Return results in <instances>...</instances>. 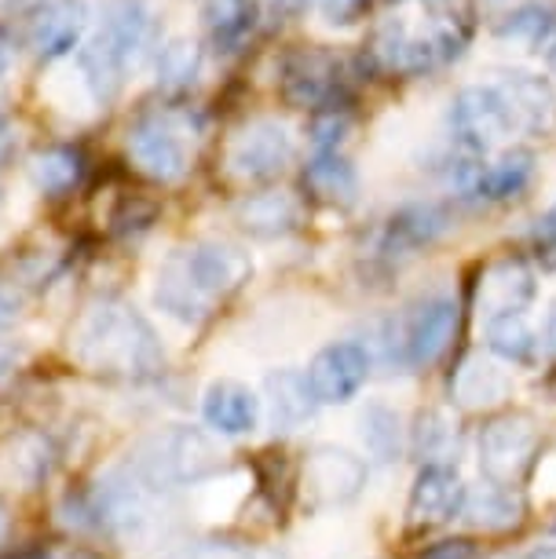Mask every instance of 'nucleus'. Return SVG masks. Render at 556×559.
<instances>
[{
    "mask_svg": "<svg viewBox=\"0 0 556 559\" xmlns=\"http://www.w3.org/2000/svg\"><path fill=\"white\" fill-rule=\"evenodd\" d=\"M487 347L512 366H531L539 358L542 336L531 330L528 314H501V319L484 322Z\"/></svg>",
    "mask_w": 556,
    "mask_h": 559,
    "instance_id": "bb28decb",
    "label": "nucleus"
},
{
    "mask_svg": "<svg viewBox=\"0 0 556 559\" xmlns=\"http://www.w3.org/2000/svg\"><path fill=\"white\" fill-rule=\"evenodd\" d=\"M308 4H311V0H271V8L282 12V15H300Z\"/></svg>",
    "mask_w": 556,
    "mask_h": 559,
    "instance_id": "58836bf2",
    "label": "nucleus"
},
{
    "mask_svg": "<svg viewBox=\"0 0 556 559\" xmlns=\"http://www.w3.org/2000/svg\"><path fill=\"white\" fill-rule=\"evenodd\" d=\"M194 129L176 114H143L129 129V157L143 176L157 183H176L191 168Z\"/></svg>",
    "mask_w": 556,
    "mask_h": 559,
    "instance_id": "0eeeda50",
    "label": "nucleus"
},
{
    "mask_svg": "<svg viewBox=\"0 0 556 559\" xmlns=\"http://www.w3.org/2000/svg\"><path fill=\"white\" fill-rule=\"evenodd\" d=\"M73 355L96 373L125 377V381H154L165 369L162 336L125 300H103L85 314Z\"/></svg>",
    "mask_w": 556,
    "mask_h": 559,
    "instance_id": "7ed1b4c3",
    "label": "nucleus"
},
{
    "mask_svg": "<svg viewBox=\"0 0 556 559\" xmlns=\"http://www.w3.org/2000/svg\"><path fill=\"white\" fill-rule=\"evenodd\" d=\"M450 447H458V428L450 425L443 414L428 409V414L417 417L414 428V450L422 453L425 464H447L443 457L450 453Z\"/></svg>",
    "mask_w": 556,
    "mask_h": 559,
    "instance_id": "7c9ffc66",
    "label": "nucleus"
},
{
    "mask_svg": "<svg viewBox=\"0 0 556 559\" xmlns=\"http://www.w3.org/2000/svg\"><path fill=\"white\" fill-rule=\"evenodd\" d=\"M341 67L327 51H297L282 67V96L297 110H338L333 99L341 96Z\"/></svg>",
    "mask_w": 556,
    "mask_h": 559,
    "instance_id": "2eb2a0df",
    "label": "nucleus"
},
{
    "mask_svg": "<svg viewBox=\"0 0 556 559\" xmlns=\"http://www.w3.org/2000/svg\"><path fill=\"white\" fill-rule=\"evenodd\" d=\"M450 392L461 406L469 409H484V406H495L501 399L509 395V377L501 373L495 362H487V358H465V362L458 366L454 381H450Z\"/></svg>",
    "mask_w": 556,
    "mask_h": 559,
    "instance_id": "b1692460",
    "label": "nucleus"
},
{
    "mask_svg": "<svg viewBox=\"0 0 556 559\" xmlns=\"http://www.w3.org/2000/svg\"><path fill=\"white\" fill-rule=\"evenodd\" d=\"M4 534H8V504L0 501V542H4Z\"/></svg>",
    "mask_w": 556,
    "mask_h": 559,
    "instance_id": "79ce46f5",
    "label": "nucleus"
},
{
    "mask_svg": "<svg viewBox=\"0 0 556 559\" xmlns=\"http://www.w3.org/2000/svg\"><path fill=\"white\" fill-rule=\"evenodd\" d=\"M531 176L534 154L523 151V146H512V151L498 154L495 162L472 165L465 176V191L480 198V202H506V198H517L531 183Z\"/></svg>",
    "mask_w": 556,
    "mask_h": 559,
    "instance_id": "a211bd4d",
    "label": "nucleus"
},
{
    "mask_svg": "<svg viewBox=\"0 0 556 559\" xmlns=\"http://www.w3.org/2000/svg\"><path fill=\"white\" fill-rule=\"evenodd\" d=\"M224 453L216 450V442L202 436L198 428L173 425L162 428L154 436H146L129 457V476L140 483L143 490H173V487H191V483L209 479L220 472Z\"/></svg>",
    "mask_w": 556,
    "mask_h": 559,
    "instance_id": "39448f33",
    "label": "nucleus"
},
{
    "mask_svg": "<svg viewBox=\"0 0 556 559\" xmlns=\"http://www.w3.org/2000/svg\"><path fill=\"white\" fill-rule=\"evenodd\" d=\"M180 559H289L275 545L260 542H238V537H213V542H198L187 548Z\"/></svg>",
    "mask_w": 556,
    "mask_h": 559,
    "instance_id": "473e14b6",
    "label": "nucleus"
},
{
    "mask_svg": "<svg viewBox=\"0 0 556 559\" xmlns=\"http://www.w3.org/2000/svg\"><path fill=\"white\" fill-rule=\"evenodd\" d=\"M85 176V157L70 146H48L29 157V179L40 194H67Z\"/></svg>",
    "mask_w": 556,
    "mask_h": 559,
    "instance_id": "cd10ccee",
    "label": "nucleus"
},
{
    "mask_svg": "<svg viewBox=\"0 0 556 559\" xmlns=\"http://www.w3.org/2000/svg\"><path fill=\"white\" fill-rule=\"evenodd\" d=\"M304 187H308V194L315 202L344 209L359 194V173H355V165L341 151L315 154L308 168H304Z\"/></svg>",
    "mask_w": 556,
    "mask_h": 559,
    "instance_id": "5701e85b",
    "label": "nucleus"
},
{
    "mask_svg": "<svg viewBox=\"0 0 556 559\" xmlns=\"http://www.w3.org/2000/svg\"><path fill=\"white\" fill-rule=\"evenodd\" d=\"M88 29V8L81 0H56L45 4L29 23V45L40 59H62L81 45Z\"/></svg>",
    "mask_w": 556,
    "mask_h": 559,
    "instance_id": "f3484780",
    "label": "nucleus"
},
{
    "mask_svg": "<svg viewBox=\"0 0 556 559\" xmlns=\"http://www.w3.org/2000/svg\"><path fill=\"white\" fill-rule=\"evenodd\" d=\"M253 274V263L242 249L227 241H198L191 249H176L157 271L154 304L169 319L184 325L205 322L220 300L238 293Z\"/></svg>",
    "mask_w": 556,
    "mask_h": 559,
    "instance_id": "f03ea898",
    "label": "nucleus"
},
{
    "mask_svg": "<svg viewBox=\"0 0 556 559\" xmlns=\"http://www.w3.org/2000/svg\"><path fill=\"white\" fill-rule=\"evenodd\" d=\"M374 358L363 344L338 341L327 344L308 366V388L319 406H344L363 392V384L370 381Z\"/></svg>",
    "mask_w": 556,
    "mask_h": 559,
    "instance_id": "9b49d317",
    "label": "nucleus"
},
{
    "mask_svg": "<svg viewBox=\"0 0 556 559\" xmlns=\"http://www.w3.org/2000/svg\"><path fill=\"white\" fill-rule=\"evenodd\" d=\"M293 135L282 121H253L227 146V173L246 183L275 179L293 162Z\"/></svg>",
    "mask_w": 556,
    "mask_h": 559,
    "instance_id": "f8f14e48",
    "label": "nucleus"
},
{
    "mask_svg": "<svg viewBox=\"0 0 556 559\" xmlns=\"http://www.w3.org/2000/svg\"><path fill=\"white\" fill-rule=\"evenodd\" d=\"M205 26L220 51H238L257 26V0H205Z\"/></svg>",
    "mask_w": 556,
    "mask_h": 559,
    "instance_id": "393cba45",
    "label": "nucleus"
},
{
    "mask_svg": "<svg viewBox=\"0 0 556 559\" xmlns=\"http://www.w3.org/2000/svg\"><path fill=\"white\" fill-rule=\"evenodd\" d=\"M0 322H8V300H4V289H0Z\"/></svg>",
    "mask_w": 556,
    "mask_h": 559,
    "instance_id": "37998d69",
    "label": "nucleus"
},
{
    "mask_svg": "<svg viewBox=\"0 0 556 559\" xmlns=\"http://www.w3.org/2000/svg\"><path fill=\"white\" fill-rule=\"evenodd\" d=\"M542 450V431L528 414H501L480 428V472L495 487L517 490L534 468Z\"/></svg>",
    "mask_w": 556,
    "mask_h": 559,
    "instance_id": "423d86ee",
    "label": "nucleus"
},
{
    "mask_svg": "<svg viewBox=\"0 0 556 559\" xmlns=\"http://www.w3.org/2000/svg\"><path fill=\"white\" fill-rule=\"evenodd\" d=\"M154 40V12L146 0H99L96 29L81 48V73L96 99H114L125 70L135 67Z\"/></svg>",
    "mask_w": 556,
    "mask_h": 559,
    "instance_id": "20e7f679",
    "label": "nucleus"
},
{
    "mask_svg": "<svg viewBox=\"0 0 556 559\" xmlns=\"http://www.w3.org/2000/svg\"><path fill=\"white\" fill-rule=\"evenodd\" d=\"M534 293H539V286H534V271L528 267V260L501 257L484 267L472 300H476L480 319L490 322L501 319V314H523L534 300Z\"/></svg>",
    "mask_w": 556,
    "mask_h": 559,
    "instance_id": "dca6fc26",
    "label": "nucleus"
},
{
    "mask_svg": "<svg viewBox=\"0 0 556 559\" xmlns=\"http://www.w3.org/2000/svg\"><path fill=\"white\" fill-rule=\"evenodd\" d=\"M12 59H15V48H12V40H8L4 29H0V73L12 70Z\"/></svg>",
    "mask_w": 556,
    "mask_h": 559,
    "instance_id": "e433bc0d",
    "label": "nucleus"
},
{
    "mask_svg": "<svg viewBox=\"0 0 556 559\" xmlns=\"http://www.w3.org/2000/svg\"><path fill=\"white\" fill-rule=\"evenodd\" d=\"M553 8L549 4H523L517 8L506 23L498 26V34L506 40H528V45H545L553 37Z\"/></svg>",
    "mask_w": 556,
    "mask_h": 559,
    "instance_id": "2f4dec72",
    "label": "nucleus"
},
{
    "mask_svg": "<svg viewBox=\"0 0 556 559\" xmlns=\"http://www.w3.org/2000/svg\"><path fill=\"white\" fill-rule=\"evenodd\" d=\"M501 103H506L509 124L512 132L534 135V140H545V135L556 132V88L539 73H501L495 81Z\"/></svg>",
    "mask_w": 556,
    "mask_h": 559,
    "instance_id": "4468645a",
    "label": "nucleus"
},
{
    "mask_svg": "<svg viewBox=\"0 0 556 559\" xmlns=\"http://www.w3.org/2000/svg\"><path fill=\"white\" fill-rule=\"evenodd\" d=\"M476 34L472 0H392L374 37V56L388 73L439 70L454 62Z\"/></svg>",
    "mask_w": 556,
    "mask_h": 559,
    "instance_id": "f257e3e1",
    "label": "nucleus"
},
{
    "mask_svg": "<svg viewBox=\"0 0 556 559\" xmlns=\"http://www.w3.org/2000/svg\"><path fill=\"white\" fill-rule=\"evenodd\" d=\"M264 395L268 399H260V403H268V417L279 431L300 428L319 409L308 388V373H300V369H275L264 381Z\"/></svg>",
    "mask_w": 556,
    "mask_h": 559,
    "instance_id": "412c9836",
    "label": "nucleus"
},
{
    "mask_svg": "<svg viewBox=\"0 0 556 559\" xmlns=\"http://www.w3.org/2000/svg\"><path fill=\"white\" fill-rule=\"evenodd\" d=\"M542 56H545V67H549V70L556 73V34L542 45Z\"/></svg>",
    "mask_w": 556,
    "mask_h": 559,
    "instance_id": "ea45409f",
    "label": "nucleus"
},
{
    "mask_svg": "<svg viewBox=\"0 0 556 559\" xmlns=\"http://www.w3.org/2000/svg\"><path fill=\"white\" fill-rule=\"evenodd\" d=\"M528 559H556V545H539Z\"/></svg>",
    "mask_w": 556,
    "mask_h": 559,
    "instance_id": "a19ab883",
    "label": "nucleus"
},
{
    "mask_svg": "<svg viewBox=\"0 0 556 559\" xmlns=\"http://www.w3.org/2000/svg\"><path fill=\"white\" fill-rule=\"evenodd\" d=\"M542 341H545V352H553V355H556V304L549 308V314H545V333H542Z\"/></svg>",
    "mask_w": 556,
    "mask_h": 559,
    "instance_id": "c9c22d12",
    "label": "nucleus"
},
{
    "mask_svg": "<svg viewBox=\"0 0 556 559\" xmlns=\"http://www.w3.org/2000/svg\"><path fill=\"white\" fill-rule=\"evenodd\" d=\"M359 439L370 461L377 464H392L403 453V428H400V414L388 409L385 403H370L359 417Z\"/></svg>",
    "mask_w": 556,
    "mask_h": 559,
    "instance_id": "c85d7f7f",
    "label": "nucleus"
},
{
    "mask_svg": "<svg viewBox=\"0 0 556 559\" xmlns=\"http://www.w3.org/2000/svg\"><path fill=\"white\" fill-rule=\"evenodd\" d=\"M366 8H370V0H319V12H322V19H327L330 26L355 23Z\"/></svg>",
    "mask_w": 556,
    "mask_h": 559,
    "instance_id": "72a5a7b5",
    "label": "nucleus"
},
{
    "mask_svg": "<svg viewBox=\"0 0 556 559\" xmlns=\"http://www.w3.org/2000/svg\"><path fill=\"white\" fill-rule=\"evenodd\" d=\"M461 515H465L472 526H484V531H509V526H517L523 520V498L509 487L487 483L484 490L465 493Z\"/></svg>",
    "mask_w": 556,
    "mask_h": 559,
    "instance_id": "a878e982",
    "label": "nucleus"
},
{
    "mask_svg": "<svg viewBox=\"0 0 556 559\" xmlns=\"http://www.w3.org/2000/svg\"><path fill=\"white\" fill-rule=\"evenodd\" d=\"M366 461L341 447H315L304 457L300 490L311 509H341L352 504L366 487Z\"/></svg>",
    "mask_w": 556,
    "mask_h": 559,
    "instance_id": "9d476101",
    "label": "nucleus"
},
{
    "mask_svg": "<svg viewBox=\"0 0 556 559\" xmlns=\"http://www.w3.org/2000/svg\"><path fill=\"white\" fill-rule=\"evenodd\" d=\"M202 417L220 436H249L260 425V399L238 381H213L202 395Z\"/></svg>",
    "mask_w": 556,
    "mask_h": 559,
    "instance_id": "6ab92c4d",
    "label": "nucleus"
},
{
    "mask_svg": "<svg viewBox=\"0 0 556 559\" xmlns=\"http://www.w3.org/2000/svg\"><path fill=\"white\" fill-rule=\"evenodd\" d=\"M422 559H476V548L469 542H461V537H454V542H439L433 548H425Z\"/></svg>",
    "mask_w": 556,
    "mask_h": 559,
    "instance_id": "f704fd0d",
    "label": "nucleus"
},
{
    "mask_svg": "<svg viewBox=\"0 0 556 559\" xmlns=\"http://www.w3.org/2000/svg\"><path fill=\"white\" fill-rule=\"evenodd\" d=\"M465 493L469 487L461 483L454 464H425L411 487V501H406L411 531H436V526L458 520L465 509Z\"/></svg>",
    "mask_w": 556,
    "mask_h": 559,
    "instance_id": "ddd939ff",
    "label": "nucleus"
},
{
    "mask_svg": "<svg viewBox=\"0 0 556 559\" xmlns=\"http://www.w3.org/2000/svg\"><path fill=\"white\" fill-rule=\"evenodd\" d=\"M12 146H15V135H12V129H8V121L0 118V165L8 162V154H12Z\"/></svg>",
    "mask_w": 556,
    "mask_h": 559,
    "instance_id": "4c0bfd02",
    "label": "nucleus"
},
{
    "mask_svg": "<svg viewBox=\"0 0 556 559\" xmlns=\"http://www.w3.org/2000/svg\"><path fill=\"white\" fill-rule=\"evenodd\" d=\"M202 70V48L191 37H169L157 48V81L165 88H187Z\"/></svg>",
    "mask_w": 556,
    "mask_h": 559,
    "instance_id": "c756f323",
    "label": "nucleus"
},
{
    "mask_svg": "<svg viewBox=\"0 0 556 559\" xmlns=\"http://www.w3.org/2000/svg\"><path fill=\"white\" fill-rule=\"evenodd\" d=\"M450 135L465 154L487 157L495 146L512 135L506 103H501L495 84H469L450 103Z\"/></svg>",
    "mask_w": 556,
    "mask_h": 559,
    "instance_id": "1a4fd4ad",
    "label": "nucleus"
},
{
    "mask_svg": "<svg viewBox=\"0 0 556 559\" xmlns=\"http://www.w3.org/2000/svg\"><path fill=\"white\" fill-rule=\"evenodd\" d=\"M235 219L246 235L253 238H282L300 224V202L286 191H264L249 194L246 202H238Z\"/></svg>",
    "mask_w": 556,
    "mask_h": 559,
    "instance_id": "4be33fe9",
    "label": "nucleus"
},
{
    "mask_svg": "<svg viewBox=\"0 0 556 559\" xmlns=\"http://www.w3.org/2000/svg\"><path fill=\"white\" fill-rule=\"evenodd\" d=\"M447 227H450V216L443 205H436V202L403 205L400 213L385 224L381 252H388V257H411V252L433 246Z\"/></svg>",
    "mask_w": 556,
    "mask_h": 559,
    "instance_id": "aec40b11",
    "label": "nucleus"
},
{
    "mask_svg": "<svg viewBox=\"0 0 556 559\" xmlns=\"http://www.w3.org/2000/svg\"><path fill=\"white\" fill-rule=\"evenodd\" d=\"M461 311L454 297H428L400 322V330L388 333V352L400 358V366L428 369L450 352L458 336Z\"/></svg>",
    "mask_w": 556,
    "mask_h": 559,
    "instance_id": "6e6552de",
    "label": "nucleus"
}]
</instances>
